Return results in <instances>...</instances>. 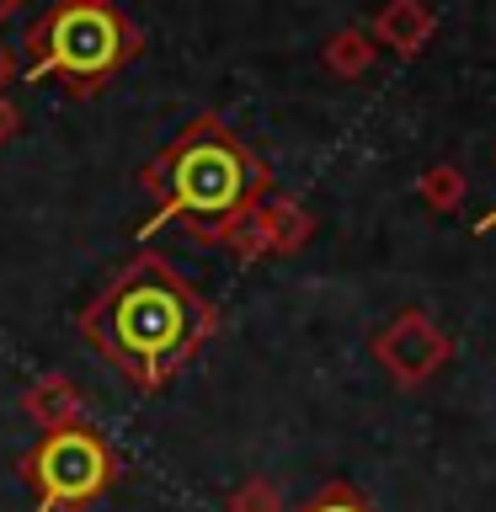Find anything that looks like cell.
I'll use <instances>...</instances> for the list:
<instances>
[{"instance_id":"obj_1","label":"cell","mask_w":496,"mask_h":512,"mask_svg":"<svg viewBox=\"0 0 496 512\" xmlns=\"http://www.w3.org/2000/svg\"><path fill=\"white\" fill-rule=\"evenodd\" d=\"M80 326L96 352L112 358L123 374H134L139 384H160L198 352L208 331V304L166 262L144 256L96 294Z\"/></svg>"},{"instance_id":"obj_2","label":"cell","mask_w":496,"mask_h":512,"mask_svg":"<svg viewBox=\"0 0 496 512\" xmlns=\"http://www.w3.org/2000/svg\"><path fill=\"white\" fill-rule=\"evenodd\" d=\"M262 160L240 144L219 118H198L182 139L150 166V187L160 192V219L224 224L262 192Z\"/></svg>"},{"instance_id":"obj_3","label":"cell","mask_w":496,"mask_h":512,"mask_svg":"<svg viewBox=\"0 0 496 512\" xmlns=\"http://www.w3.org/2000/svg\"><path fill=\"white\" fill-rule=\"evenodd\" d=\"M32 75H70L80 86L118 75L134 54V27L102 0H64L32 27Z\"/></svg>"},{"instance_id":"obj_4","label":"cell","mask_w":496,"mask_h":512,"mask_svg":"<svg viewBox=\"0 0 496 512\" xmlns=\"http://www.w3.org/2000/svg\"><path fill=\"white\" fill-rule=\"evenodd\" d=\"M112 480L107 443L86 427H59L32 448V486H38V512H64L91 496H102Z\"/></svg>"},{"instance_id":"obj_5","label":"cell","mask_w":496,"mask_h":512,"mask_svg":"<svg viewBox=\"0 0 496 512\" xmlns=\"http://www.w3.org/2000/svg\"><path fill=\"white\" fill-rule=\"evenodd\" d=\"M304 512H368V507H363V502H358V496H352V491L331 486V491H320V496H315V502L304 507Z\"/></svg>"}]
</instances>
